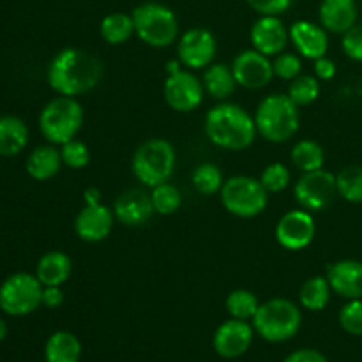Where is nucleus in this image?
Segmentation results:
<instances>
[{
	"label": "nucleus",
	"instance_id": "obj_1",
	"mask_svg": "<svg viewBox=\"0 0 362 362\" xmlns=\"http://www.w3.org/2000/svg\"><path fill=\"white\" fill-rule=\"evenodd\" d=\"M103 64L98 57L78 48L57 53L48 66V83L57 94L74 95L92 90L101 81Z\"/></svg>",
	"mask_w": 362,
	"mask_h": 362
},
{
	"label": "nucleus",
	"instance_id": "obj_2",
	"mask_svg": "<svg viewBox=\"0 0 362 362\" xmlns=\"http://www.w3.org/2000/svg\"><path fill=\"white\" fill-rule=\"evenodd\" d=\"M257 124L243 106L221 103L205 115V134L219 148L244 151L257 138Z\"/></svg>",
	"mask_w": 362,
	"mask_h": 362
},
{
	"label": "nucleus",
	"instance_id": "obj_3",
	"mask_svg": "<svg viewBox=\"0 0 362 362\" xmlns=\"http://www.w3.org/2000/svg\"><path fill=\"white\" fill-rule=\"evenodd\" d=\"M299 106L288 94H271L258 105L255 113L258 134L272 144L288 141L299 129Z\"/></svg>",
	"mask_w": 362,
	"mask_h": 362
},
{
	"label": "nucleus",
	"instance_id": "obj_4",
	"mask_svg": "<svg viewBox=\"0 0 362 362\" xmlns=\"http://www.w3.org/2000/svg\"><path fill=\"white\" fill-rule=\"evenodd\" d=\"M300 324L303 315L299 308L296 303L281 297L260 304L253 317L255 332L269 343L288 341L299 332Z\"/></svg>",
	"mask_w": 362,
	"mask_h": 362
},
{
	"label": "nucleus",
	"instance_id": "obj_5",
	"mask_svg": "<svg viewBox=\"0 0 362 362\" xmlns=\"http://www.w3.org/2000/svg\"><path fill=\"white\" fill-rule=\"evenodd\" d=\"M83 126V108L69 95L52 99L39 115V129L53 145H64L76 138Z\"/></svg>",
	"mask_w": 362,
	"mask_h": 362
},
{
	"label": "nucleus",
	"instance_id": "obj_6",
	"mask_svg": "<svg viewBox=\"0 0 362 362\" xmlns=\"http://www.w3.org/2000/svg\"><path fill=\"white\" fill-rule=\"evenodd\" d=\"M177 154L173 145L163 138H151L134 151L133 173L141 184L156 187L168 182L175 170Z\"/></svg>",
	"mask_w": 362,
	"mask_h": 362
},
{
	"label": "nucleus",
	"instance_id": "obj_7",
	"mask_svg": "<svg viewBox=\"0 0 362 362\" xmlns=\"http://www.w3.org/2000/svg\"><path fill=\"white\" fill-rule=\"evenodd\" d=\"M134 34L148 46L165 48L179 35V20L168 6L159 2H145L133 11Z\"/></svg>",
	"mask_w": 362,
	"mask_h": 362
},
{
	"label": "nucleus",
	"instance_id": "obj_8",
	"mask_svg": "<svg viewBox=\"0 0 362 362\" xmlns=\"http://www.w3.org/2000/svg\"><path fill=\"white\" fill-rule=\"evenodd\" d=\"M219 194L226 211L237 218H255L267 209V189L262 186L260 179L253 177H230L225 180Z\"/></svg>",
	"mask_w": 362,
	"mask_h": 362
},
{
	"label": "nucleus",
	"instance_id": "obj_9",
	"mask_svg": "<svg viewBox=\"0 0 362 362\" xmlns=\"http://www.w3.org/2000/svg\"><path fill=\"white\" fill-rule=\"evenodd\" d=\"M41 281L35 274L16 272L0 285V310L11 317H25L42 304Z\"/></svg>",
	"mask_w": 362,
	"mask_h": 362
},
{
	"label": "nucleus",
	"instance_id": "obj_10",
	"mask_svg": "<svg viewBox=\"0 0 362 362\" xmlns=\"http://www.w3.org/2000/svg\"><path fill=\"white\" fill-rule=\"evenodd\" d=\"M338 194L334 173L320 168L315 172H306L293 187V197L297 204L310 212H318L327 209Z\"/></svg>",
	"mask_w": 362,
	"mask_h": 362
},
{
	"label": "nucleus",
	"instance_id": "obj_11",
	"mask_svg": "<svg viewBox=\"0 0 362 362\" xmlns=\"http://www.w3.org/2000/svg\"><path fill=\"white\" fill-rule=\"evenodd\" d=\"M204 83L189 71H179L168 74L163 85V95L168 106L175 112L189 113L197 110L204 101Z\"/></svg>",
	"mask_w": 362,
	"mask_h": 362
},
{
	"label": "nucleus",
	"instance_id": "obj_12",
	"mask_svg": "<svg viewBox=\"0 0 362 362\" xmlns=\"http://www.w3.org/2000/svg\"><path fill=\"white\" fill-rule=\"evenodd\" d=\"M317 233L315 219L310 211L296 209L283 216L276 225V240L279 246L290 251H300L310 246Z\"/></svg>",
	"mask_w": 362,
	"mask_h": 362
},
{
	"label": "nucleus",
	"instance_id": "obj_13",
	"mask_svg": "<svg viewBox=\"0 0 362 362\" xmlns=\"http://www.w3.org/2000/svg\"><path fill=\"white\" fill-rule=\"evenodd\" d=\"M218 42L207 28H189L179 39V60L189 69H204L214 60Z\"/></svg>",
	"mask_w": 362,
	"mask_h": 362
},
{
	"label": "nucleus",
	"instance_id": "obj_14",
	"mask_svg": "<svg viewBox=\"0 0 362 362\" xmlns=\"http://www.w3.org/2000/svg\"><path fill=\"white\" fill-rule=\"evenodd\" d=\"M233 76H235L237 85L246 88H262L271 83L274 76L272 62L269 57L257 49H244L233 59L232 64Z\"/></svg>",
	"mask_w": 362,
	"mask_h": 362
},
{
	"label": "nucleus",
	"instance_id": "obj_15",
	"mask_svg": "<svg viewBox=\"0 0 362 362\" xmlns=\"http://www.w3.org/2000/svg\"><path fill=\"white\" fill-rule=\"evenodd\" d=\"M255 329L246 320H226L216 329L212 345L218 356L225 359H237L250 350Z\"/></svg>",
	"mask_w": 362,
	"mask_h": 362
},
{
	"label": "nucleus",
	"instance_id": "obj_16",
	"mask_svg": "<svg viewBox=\"0 0 362 362\" xmlns=\"http://www.w3.org/2000/svg\"><path fill=\"white\" fill-rule=\"evenodd\" d=\"M251 45L265 57H276L286 48L290 34L278 16H260L251 27Z\"/></svg>",
	"mask_w": 362,
	"mask_h": 362
},
{
	"label": "nucleus",
	"instance_id": "obj_17",
	"mask_svg": "<svg viewBox=\"0 0 362 362\" xmlns=\"http://www.w3.org/2000/svg\"><path fill=\"white\" fill-rule=\"evenodd\" d=\"M113 212L106 205H85L74 219V232L85 243H101L113 228Z\"/></svg>",
	"mask_w": 362,
	"mask_h": 362
},
{
	"label": "nucleus",
	"instance_id": "obj_18",
	"mask_svg": "<svg viewBox=\"0 0 362 362\" xmlns=\"http://www.w3.org/2000/svg\"><path fill=\"white\" fill-rule=\"evenodd\" d=\"M290 41L296 46L297 53L311 60L325 57L329 49V35L322 25L311 23V21L299 20L292 23L288 28Z\"/></svg>",
	"mask_w": 362,
	"mask_h": 362
},
{
	"label": "nucleus",
	"instance_id": "obj_19",
	"mask_svg": "<svg viewBox=\"0 0 362 362\" xmlns=\"http://www.w3.org/2000/svg\"><path fill=\"white\" fill-rule=\"evenodd\" d=\"M154 204H152L151 194L140 189L124 191L117 197L113 204V216L119 219L122 225L140 226L147 223L154 214Z\"/></svg>",
	"mask_w": 362,
	"mask_h": 362
},
{
	"label": "nucleus",
	"instance_id": "obj_20",
	"mask_svg": "<svg viewBox=\"0 0 362 362\" xmlns=\"http://www.w3.org/2000/svg\"><path fill=\"white\" fill-rule=\"evenodd\" d=\"M329 285L343 299H362V262L339 260L327 267Z\"/></svg>",
	"mask_w": 362,
	"mask_h": 362
},
{
	"label": "nucleus",
	"instance_id": "obj_21",
	"mask_svg": "<svg viewBox=\"0 0 362 362\" xmlns=\"http://www.w3.org/2000/svg\"><path fill=\"white\" fill-rule=\"evenodd\" d=\"M318 16L327 32L345 34L357 23L356 0H322Z\"/></svg>",
	"mask_w": 362,
	"mask_h": 362
},
{
	"label": "nucleus",
	"instance_id": "obj_22",
	"mask_svg": "<svg viewBox=\"0 0 362 362\" xmlns=\"http://www.w3.org/2000/svg\"><path fill=\"white\" fill-rule=\"evenodd\" d=\"M73 264L64 251H48L42 255L35 267V276L42 286H62L69 279Z\"/></svg>",
	"mask_w": 362,
	"mask_h": 362
},
{
	"label": "nucleus",
	"instance_id": "obj_23",
	"mask_svg": "<svg viewBox=\"0 0 362 362\" xmlns=\"http://www.w3.org/2000/svg\"><path fill=\"white\" fill-rule=\"evenodd\" d=\"M28 144V127L20 117H0V156L13 158L23 152Z\"/></svg>",
	"mask_w": 362,
	"mask_h": 362
},
{
	"label": "nucleus",
	"instance_id": "obj_24",
	"mask_svg": "<svg viewBox=\"0 0 362 362\" xmlns=\"http://www.w3.org/2000/svg\"><path fill=\"white\" fill-rule=\"evenodd\" d=\"M62 156L52 145L34 148L27 158V173L34 180H49L59 173L62 166Z\"/></svg>",
	"mask_w": 362,
	"mask_h": 362
},
{
	"label": "nucleus",
	"instance_id": "obj_25",
	"mask_svg": "<svg viewBox=\"0 0 362 362\" xmlns=\"http://www.w3.org/2000/svg\"><path fill=\"white\" fill-rule=\"evenodd\" d=\"M46 362H78L81 357V343L67 331L53 332L45 346Z\"/></svg>",
	"mask_w": 362,
	"mask_h": 362
},
{
	"label": "nucleus",
	"instance_id": "obj_26",
	"mask_svg": "<svg viewBox=\"0 0 362 362\" xmlns=\"http://www.w3.org/2000/svg\"><path fill=\"white\" fill-rule=\"evenodd\" d=\"M204 88L214 99H226L235 92L237 80L232 67L225 64H211L204 73Z\"/></svg>",
	"mask_w": 362,
	"mask_h": 362
},
{
	"label": "nucleus",
	"instance_id": "obj_27",
	"mask_svg": "<svg viewBox=\"0 0 362 362\" xmlns=\"http://www.w3.org/2000/svg\"><path fill=\"white\" fill-rule=\"evenodd\" d=\"M331 292L332 288L325 276H313V278L306 279L300 286V306L306 308L308 311L325 310L329 300H331Z\"/></svg>",
	"mask_w": 362,
	"mask_h": 362
},
{
	"label": "nucleus",
	"instance_id": "obj_28",
	"mask_svg": "<svg viewBox=\"0 0 362 362\" xmlns=\"http://www.w3.org/2000/svg\"><path fill=\"white\" fill-rule=\"evenodd\" d=\"M99 32L108 45H122L134 34L133 16L126 13L106 14L99 25Z\"/></svg>",
	"mask_w": 362,
	"mask_h": 362
},
{
	"label": "nucleus",
	"instance_id": "obj_29",
	"mask_svg": "<svg viewBox=\"0 0 362 362\" xmlns=\"http://www.w3.org/2000/svg\"><path fill=\"white\" fill-rule=\"evenodd\" d=\"M290 159L300 172H315V170L324 168L325 152L318 141L300 140L293 145Z\"/></svg>",
	"mask_w": 362,
	"mask_h": 362
},
{
	"label": "nucleus",
	"instance_id": "obj_30",
	"mask_svg": "<svg viewBox=\"0 0 362 362\" xmlns=\"http://www.w3.org/2000/svg\"><path fill=\"white\" fill-rule=\"evenodd\" d=\"M338 194L350 204H362V166L350 165L345 166L336 175Z\"/></svg>",
	"mask_w": 362,
	"mask_h": 362
},
{
	"label": "nucleus",
	"instance_id": "obj_31",
	"mask_svg": "<svg viewBox=\"0 0 362 362\" xmlns=\"http://www.w3.org/2000/svg\"><path fill=\"white\" fill-rule=\"evenodd\" d=\"M193 186L198 193L205 194V197H211L221 191L223 184V172L218 165L214 163H202L200 166H197L193 172Z\"/></svg>",
	"mask_w": 362,
	"mask_h": 362
},
{
	"label": "nucleus",
	"instance_id": "obj_32",
	"mask_svg": "<svg viewBox=\"0 0 362 362\" xmlns=\"http://www.w3.org/2000/svg\"><path fill=\"white\" fill-rule=\"evenodd\" d=\"M258 303L257 296L250 290H233L228 297H226V311L230 313V317L237 318V320H253V317L257 315Z\"/></svg>",
	"mask_w": 362,
	"mask_h": 362
},
{
	"label": "nucleus",
	"instance_id": "obj_33",
	"mask_svg": "<svg viewBox=\"0 0 362 362\" xmlns=\"http://www.w3.org/2000/svg\"><path fill=\"white\" fill-rule=\"evenodd\" d=\"M151 198L154 204V211L163 216L175 214L182 205V194H180L179 187L170 182H163L152 187Z\"/></svg>",
	"mask_w": 362,
	"mask_h": 362
},
{
	"label": "nucleus",
	"instance_id": "obj_34",
	"mask_svg": "<svg viewBox=\"0 0 362 362\" xmlns=\"http://www.w3.org/2000/svg\"><path fill=\"white\" fill-rule=\"evenodd\" d=\"M320 95V81L318 78L310 76V74H299L290 81L288 98L296 103L297 106H306L315 103Z\"/></svg>",
	"mask_w": 362,
	"mask_h": 362
},
{
	"label": "nucleus",
	"instance_id": "obj_35",
	"mask_svg": "<svg viewBox=\"0 0 362 362\" xmlns=\"http://www.w3.org/2000/svg\"><path fill=\"white\" fill-rule=\"evenodd\" d=\"M290 180H292V173L283 163H272L260 175V182L267 189V193H281L288 187Z\"/></svg>",
	"mask_w": 362,
	"mask_h": 362
},
{
	"label": "nucleus",
	"instance_id": "obj_36",
	"mask_svg": "<svg viewBox=\"0 0 362 362\" xmlns=\"http://www.w3.org/2000/svg\"><path fill=\"white\" fill-rule=\"evenodd\" d=\"M60 156H62L64 165L73 170H81L90 163V151H88V147L83 141L76 140V138L62 145Z\"/></svg>",
	"mask_w": 362,
	"mask_h": 362
},
{
	"label": "nucleus",
	"instance_id": "obj_37",
	"mask_svg": "<svg viewBox=\"0 0 362 362\" xmlns=\"http://www.w3.org/2000/svg\"><path fill=\"white\" fill-rule=\"evenodd\" d=\"M339 325L349 334L362 336V299H352L339 311Z\"/></svg>",
	"mask_w": 362,
	"mask_h": 362
},
{
	"label": "nucleus",
	"instance_id": "obj_38",
	"mask_svg": "<svg viewBox=\"0 0 362 362\" xmlns=\"http://www.w3.org/2000/svg\"><path fill=\"white\" fill-rule=\"evenodd\" d=\"M272 69H274V76L292 81L293 78L300 74L303 62H300L296 53H279V55H276L274 62H272Z\"/></svg>",
	"mask_w": 362,
	"mask_h": 362
},
{
	"label": "nucleus",
	"instance_id": "obj_39",
	"mask_svg": "<svg viewBox=\"0 0 362 362\" xmlns=\"http://www.w3.org/2000/svg\"><path fill=\"white\" fill-rule=\"evenodd\" d=\"M341 48L349 59L362 62V23H356L350 30L343 34Z\"/></svg>",
	"mask_w": 362,
	"mask_h": 362
},
{
	"label": "nucleus",
	"instance_id": "obj_40",
	"mask_svg": "<svg viewBox=\"0 0 362 362\" xmlns=\"http://www.w3.org/2000/svg\"><path fill=\"white\" fill-rule=\"evenodd\" d=\"M246 2L260 16H279L290 9L293 0H246Z\"/></svg>",
	"mask_w": 362,
	"mask_h": 362
},
{
	"label": "nucleus",
	"instance_id": "obj_41",
	"mask_svg": "<svg viewBox=\"0 0 362 362\" xmlns=\"http://www.w3.org/2000/svg\"><path fill=\"white\" fill-rule=\"evenodd\" d=\"M315 74L318 80L331 81L336 76V64L327 57H320L315 60Z\"/></svg>",
	"mask_w": 362,
	"mask_h": 362
},
{
	"label": "nucleus",
	"instance_id": "obj_42",
	"mask_svg": "<svg viewBox=\"0 0 362 362\" xmlns=\"http://www.w3.org/2000/svg\"><path fill=\"white\" fill-rule=\"evenodd\" d=\"M283 362H327V359H325L324 354H320L318 350L300 349L290 354Z\"/></svg>",
	"mask_w": 362,
	"mask_h": 362
},
{
	"label": "nucleus",
	"instance_id": "obj_43",
	"mask_svg": "<svg viewBox=\"0 0 362 362\" xmlns=\"http://www.w3.org/2000/svg\"><path fill=\"white\" fill-rule=\"evenodd\" d=\"M62 303L64 292L60 290V286H45L42 288V306L55 310V308L62 306Z\"/></svg>",
	"mask_w": 362,
	"mask_h": 362
},
{
	"label": "nucleus",
	"instance_id": "obj_44",
	"mask_svg": "<svg viewBox=\"0 0 362 362\" xmlns=\"http://www.w3.org/2000/svg\"><path fill=\"white\" fill-rule=\"evenodd\" d=\"M83 198H85V205H94V204H101V202H99V189L98 187H88L87 191H85V194H83Z\"/></svg>",
	"mask_w": 362,
	"mask_h": 362
},
{
	"label": "nucleus",
	"instance_id": "obj_45",
	"mask_svg": "<svg viewBox=\"0 0 362 362\" xmlns=\"http://www.w3.org/2000/svg\"><path fill=\"white\" fill-rule=\"evenodd\" d=\"M182 71V62L180 60H170L166 62V74H175Z\"/></svg>",
	"mask_w": 362,
	"mask_h": 362
},
{
	"label": "nucleus",
	"instance_id": "obj_46",
	"mask_svg": "<svg viewBox=\"0 0 362 362\" xmlns=\"http://www.w3.org/2000/svg\"><path fill=\"white\" fill-rule=\"evenodd\" d=\"M6 336H7V324L4 322V318H0V343L4 341Z\"/></svg>",
	"mask_w": 362,
	"mask_h": 362
}]
</instances>
